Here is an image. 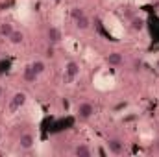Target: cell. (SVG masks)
Segmentation results:
<instances>
[{
    "label": "cell",
    "mask_w": 159,
    "mask_h": 157,
    "mask_svg": "<svg viewBox=\"0 0 159 157\" xmlns=\"http://www.w3.org/2000/svg\"><path fill=\"white\" fill-rule=\"evenodd\" d=\"M30 65H32V69H34V70H35L39 76L43 74V72H44V70H46V63H44V61H41V59H35V61H32Z\"/></svg>",
    "instance_id": "14"
},
{
    "label": "cell",
    "mask_w": 159,
    "mask_h": 157,
    "mask_svg": "<svg viewBox=\"0 0 159 157\" xmlns=\"http://www.w3.org/2000/svg\"><path fill=\"white\" fill-rule=\"evenodd\" d=\"M106 63H107L109 67H113V69L122 67V65H124V56H122L120 52H111V54L106 56Z\"/></svg>",
    "instance_id": "7"
},
{
    "label": "cell",
    "mask_w": 159,
    "mask_h": 157,
    "mask_svg": "<svg viewBox=\"0 0 159 157\" xmlns=\"http://www.w3.org/2000/svg\"><path fill=\"white\" fill-rule=\"evenodd\" d=\"M129 30L131 32H143L144 30V19L143 17H139V15H135V17H131L129 19Z\"/></svg>",
    "instance_id": "11"
},
{
    "label": "cell",
    "mask_w": 159,
    "mask_h": 157,
    "mask_svg": "<svg viewBox=\"0 0 159 157\" xmlns=\"http://www.w3.org/2000/svg\"><path fill=\"white\" fill-rule=\"evenodd\" d=\"M80 72H81L80 63H76V61H67L65 63V70H63V83H67V85L74 83L80 78Z\"/></svg>",
    "instance_id": "2"
},
{
    "label": "cell",
    "mask_w": 159,
    "mask_h": 157,
    "mask_svg": "<svg viewBox=\"0 0 159 157\" xmlns=\"http://www.w3.org/2000/svg\"><path fill=\"white\" fill-rule=\"evenodd\" d=\"M24 102H26V92H22V91L15 92L9 98V102H7V113L9 115H15L17 111H20V107L24 105Z\"/></svg>",
    "instance_id": "3"
},
{
    "label": "cell",
    "mask_w": 159,
    "mask_h": 157,
    "mask_svg": "<svg viewBox=\"0 0 159 157\" xmlns=\"http://www.w3.org/2000/svg\"><path fill=\"white\" fill-rule=\"evenodd\" d=\"M13 30H15V28H13V24H11V22H0V35H2V37H6V39H7V37L11 35V32H13Z\"/></svg>",
    "instance_id": "13"
},
{
    "label": "cell",
    "mask_w": 159,
    "mask_h": 157,
    "mask_svg": "<svg viewBox=\"0 0 159 157\" xmlns=\"http://www.w3.org/2000/svg\"><path fill=\"white\" fill-rule=\"evenodd\" d=\"M70 20L74 22V26L81 30V32H85V30H89L91 28V19H89V15L85 13V9H81V7H72L70 9Z\"/></svg>",
    "instance_id": "1"
},
{
    "label": "cell",
    "mask_w": 159,
    "mask_h": 157,
    "mask_svg": "<svg viewBox=\"0 0 159 157\" xmlns=\"http://www.w3.org/2000/svg\"><path fill=\"white\" fill-rule=\"evenodd\" d=\"M94 104L93 102H81L78 105V109H76V117L81 120V122H87V120H91V118L94 117Z\"/></svg>",
    "instance_id": "4"
},
{
    "label": "cell",
    "mask_w": 159,
    "mask_h": 157,
    "mask_svg": "<svg viewBox=\"0 0 159 157\" xmlns=\"http://www.w3.org/2000/svg\"><path fill=\"white\" fill-rule=\"evenodd\" d=\"M74 155L78 157H91L93 155V148L89 146V144H85V142H80L74 146Z\"/></svg>",
    "instance_id": "10"
},
{
    "label": "cell",
    "mask_w": 159,
    "mask_h": 157,
    "mask_svg": "<svg viewBox=\"0 0 159 157\" xmlns=\"http://www.w3.org/2000/svg\"><path fill=\"white\" fill-rule=\"evenodd\" d=\"M2 94H4V87L0 85V98H2Z\"/></svg>",
    "instance_id": "16"
},
{
    "label": "cell",
    "mask_w": 159,
    "mask_h": 157,
    "mask_svg": "<svg viewBox=\"0 0 159 157\" xmlns=\"http://www.w3.org/2000/svg\"><path fill=\"white\" fill-rule=\"evenodd\" d=\"M7 39H9V43H11L13 46H19V44L24 43V32H20V30H13L11 35H9Z\"/></svg>",
    "instance_id": "12"
},
{
    "label": "cell",
    "mask_w": 159,
    "mask_h": 157,
    "mask_svg": "<svg viewBox=\"0 0 159 157\" xmlns=\"http://www.w3.org/2000/svg\"><path fill=\"white\" fill-rule=\"evenodd\" d=\"M22 79H24V83H35L39 79V74L32 69V65H26L22 70Z\"/></svg>",
    "instance_id": "9"
},
{
    "label": "cell",
    "mask_w": 159,
    "mask_h": 157,
    "mask_svg": "<svg viewBox=\"0 0 159 157\" xmlns=\"http://www.w3.org/2000/svg\"><path fill=\"white\" fill-rule=\"evenodd\" d=\"M106 144H107V150H109L111 154H115V155H120V154L124 152V142H122L120 139H115V137H113V139H109Z\"/></svg>",
    "instance_id": "8"
},
{
    "label": "cell",
    "mask_w": 159,
    "mask_h": 157,
    "mask_svg": "<svg viewBox=\"0 0 159 157\" xmlns=\"http://www.w3.org/2000/svg\"><path fill=\"white\" fill-rule=\"evenodd\" d=\"M46 41H48L50 44H59V43L63 41L61 30H59L57 26H48V28H46Z\"/></svg>",
    "instance_id": "6"
},
{
    "label": "cell",
    "mask_w": 159,
    "mask_h": 157,
    "mask_svg": "<svg viewBox=\"0 0 159 157\" xmlns=\"http://www.w3.org/2000/svg\"><path fill=\"white\" fill-rule=\"evenodd\" d=\"M154 150H156V152L159 154V139L156 141V142H154Z\"/></svg>",
    "instance_id": "15"
},
{
    "label": "cell",
    "mask_w": 159,
    "mask_h": 157,
    "mask_svg": "<svg viewBox=\"0 0 159 157\" xmlns=\"http://www.w3.org/2000/svg\"><path fill=\"white\" fill-rule=\"evenodd\" d=\"M17 144H19V148H20L22 152H30V150L35 148V135L30 133V131H26V133H22V135L19 137Z\"/></svg>",
    "instance_id": "5"
}]
</instances>
